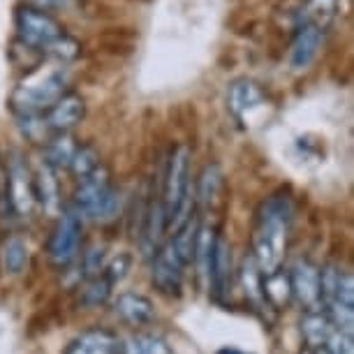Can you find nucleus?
Segmentation results:
<instances>
[{
    "label": "nucleus",
    "mask_w": 354,
    "mask_h": 354,
    "mask_svg": "<svg viewBox=\"0 0 354 354\" xmlns=\"http://www.w3.org/2000/svg\"><path fill=\"white\" fill-rule=\"evenodd\" d=\"M266 104L264 91L259 88L257 82H252L248 77L234 79L227 88V109L236 121H245L252 111H257L259 106Z\"/></svg>",
    "instance_id": "12"
},
{
    "label": "nucleus",
    "mask_w": 354,
    "mask_h": 354,
    "mask_svg": "<svg viewBox=\"0 0 354 354\" xmlns=\"http://www.w3.org/2000/svg\"><path fill=\"white\" fill-rule=\"evenodd\" d=\"M130 266H132V257L130 255H116L113 259H109V262H104L102 273H100V276H104L111 285H116V283H121L125 276H128Z\"/></svg>",
    "instance_id": "28"
},
{
    "label": "nucleus",
    "mask_w": 354,
    "mask_h": 354,
    "mask_svg": "<svg viewBox=\"0 0 354 354\" xmlns=\"http://www.w3.org/2000/svg\"><path fill=\"white\" fill-rule=\"evenodd\" d=\"M72 209L82 218L104 223L116 216L118 209V192L111 183V174L104 165H100L88 176L79 178L75 197H72Z\"/></svg>",
    "instance_id": "3"
},
{
    "label": "nucleus",
    "mask_w": 354,
    "mask_h": 354,
    "mask_svg": "<svg viewBox=\"0 0 354 354\" xmlns=\"http://www.w3.org/2000/svg\"><path fill=\"white\" fill-rule=\"evenodd\" d=\"M100 165H102L100 162V153L93 149L91 144H84V146H77L75 158H72V162H70V171L75 174L77 181H79V178H84L95 171Z\"/></svg>",
    "instance_id": "26"
},
{
    "label": "nucleus",
    "mask_w": 354,
    "mask_h": 354,
    "mask_svg": "<svg viewBox=\"0 0 354 354\" xmlns=\"http://www.w3.org/2000/svg\"><path fill=\"white\" fill-rule=\"evenodd\" d=\"M63 354H121V338L109 329L93 326L72 338Z\"/></svg>",
    "instance_id": "14"
},
{
    "label": "nucleus",
    "mask_w": 354,
    "mask_h": 354,
    "mask_svg": "<svg viewBox=\"0 0 354 354\" xmlns=\"http://www.w3.org/2000/svg\"><path fill=\"white\" fill-rule=\"evenodd\" d=\"M121 354H174L169 343L153 333H137L121 343Z\"/></svg>",
    "instance_id": "25"
},
{
    "label": "nucleus",
    "mask_w": 354,
    "mask_h": 354,
    "mask_svg": "<svg viewBox=\"0 0 354 354\" xmlns=\"http://www.w3.org/2000/svg\"><path fill=\"white\" fill-rule=\"evenodd\" d=\"M5 178H8V162H5L3 153H0V192L5 190Z\"/></svg>",
    "instance_id": "31"
},
{
    "label": "nucleus",
    "mask_w": 354,
    "mask_h": 354,
    "mask_svg": "<svg viewBox=\"0 0 354 354\" xmlns=\"http://www.w3.org/2000/svg\"><path fill=\"white\" fill-rule=\"evenodd\" d=\"M218 227L209 223H199L197 239H195V250H192V264L199 280L204 287H209V273H211V262H213V250H216L218 241Z\"/></svg>",
    "instance_id": "18"
},
{
    "label": "nucleus",
    "mask_w": 354,
    "mask_h": 354,
    "mask_svg": "<svg viewBox=\"0 0 354 354\" xmlns=\"http://www.w3.org/2000/svg\"><path fill=\"white\" fill-rule=\"evenodd\" d=\"M232 245L230 241L220 234L216 241V250H213V262H211V273H209V290L216 299H223L232 287Z\"/></svg>",
    "instance_id": "17"
},
{
    "label": "nucleus",
    "mask_w": 354,
    "mask_h": 354,
    "mask_svg": "<svg viewBox=\"0 0 354 354\" xmlns=\"http://www.w3.org/2000/svg\"><path fill=\"white\" fill-rule=\"evenodd\" d=\"M44 56H49L58 63H72L75 58L82 56V44H79L72 35L65 32V35H61L49 46V51H46Z\"/></svg>",
    "instance_id": "27"
},
{
    "label": "nucleus",
    "mask_w": 354,
    "mask_h": 354,
    "mask_svg": "<svg viewBox=\"0 0 354 354\" xmlns=\"http://www.w3.org/2000/svg\"><path fill=\"white\" fill-rule=\"evenodd\" d=\"M113 313L128 326H146L156 319V306L139 292H123L113 299Z\"/></svg>",
    "instance_id": "15"
},
{
    "label": "nucleus",
    "mask_w": 354,
    "mask_h": 354,
    "mask_svg": "<svg viewBox=\"0 0 354 354\" xmlns=\"http://www.w3.org/2000/svg\"><path fill=\"white\" fill-rule=\"evenodd\" d=\"M75 0H26V5H32L37 10H44V12H51V10H68L72 8Z\"/></svg>",
    "instance_id": "29"
},
{
    "label": "nucleus",
    "mask_w": 354,
    "mask_h": 354,
    "mask_svg": "<svg viewBox=\"0 0 354 354\" xmlns=\"http://www.w3.org/2000/svg\"><path fill=\"white\" fill-rule=\"evenodd\" d=\"M190 149L176 146L167 158L162 188L160 199L167 218V230H176L188 220L195 211V197H192V174H190Z\"/></svg>",
    "instance_id": "2"
},
{
    "label": "nucleus",
    "mask_w": 354,
    "mask_h": 354,
    "mask_svg": "<svg viewBox=\"0 0 354 354\" xmlns=\"http://www.w3.org/2000/svg\"><path fill=\"white\" fill-rule=\"evenodd\" d=\"M75 139L70 137V132H61V135H51L49 142L44 144V160L53 169H70V162L75 158L77 151Z\"/></svg>",
    "instance_id": "22"
},
{
    "label": "nucleus",
    "mask_w": 354,
    "mask_h": 354,
    "mask_svg": "<svg viewBox=\"0 0 354 354\" xmlns=\"http://www.w3.org/2000/svg\"><path fill=\"white\" fill-rule=\"evenodd\" d=\"M324 46V28L317 24H301L290 46V68L294 72H306L317 61L319 51Z\"/></svg>",
    "instance_id": "10"
},
{
    "label": "nucleus",
    "mask_w": 354,
    "mask_h": 354,
    "mask_svg": "<svg viewBox=\"0 0 354 354\" xmlns=\"http://www.w3.org/2000/svg\"><path fill=\"white\" fill-rule=\"evenodd\" d=\"M287 276H290L292 301L301 306L304 313L322 308V280L317 264H313L310 259H297Z\"/></svg>",
    "instance_id": "9"
},
{
    "label": "nucleus",
    "mask_w": 354,
    "mask_h": 354,
    "mask_svg": "<svg viewBox=\"0 0 354 354\" xmlns=\"http://www.w3.org/2000/svg\"><path fill=\"white\" fill-rule=\"evenodd\" d=\"M218 354H245V352H239V350H223V352H218Z\"/></svg>",
    "instance_id": "32"
},
{
    "label": "nucleus",
    "mask_w": 354,
    "mask_h": 354,
    "mask_svg": "<svg viewBox=\"0 0 354 354\" xmlns=\"http://www.w3.org/2000/svg\"><path fill=\"white\" fill-rule=\"evenodd\" d=\"M8 162V178H5V190L3 195L8 199L10 209L17 216H30L35 211V185H32V169L26 162V158L19 151H12Z\"/></svg>",
    "instance_id": "7"
},
{
    "label": "nucleus",
    "mask_w": 354,
    "mask_h": 354,
    "mask_svg": "<svg viewBox=\"0 0 354 354\" xmlns=\"http://www.w3.org/2000/svg\"><path fill=\"white\" fill-rule=\"evenodd\" d=\"M32 185H35V202L42 206L46 216H58L63 211L61 183H58V171L42 158L32 169Z\"/></svg>",
    "instance_id": "13"
},
{
    "label": "nucleus",
    "mask_w": 354,
    "mask_h": 354,
    "mask_svg": "<svg viewBox=\"0 0 354 354\" xmlns=\"http://www.w3.org/2000/svg\"><path fill=\"white\" fill-rule=\"evenodd\" d=\"M111 290H113V285L104 276L84 280V285L79 287V306H84V308L104 306L111 299Z\"/></svg>",
    "instance_id": "24"
},
{
    "label": "nucleus",
    "mask_w": 354,
    "mask_h": 354,
    "mask_svg": "<svg viewBox=\"0 0 354 354\" xmlns=\"http://www.w3.org/2000/svg\"><path fill=\"white\" fill-rule=\"evenodd\" d=\"M0 264H3V271L8 276H19V273L26 271V266H28V245H26L24 239H5L3 248H0Z\"/></svg>",
    "instance_id": "23"
},
{
    "label": "nucleus",
    "mask_w": 354,
    "mask_h": 354,
    "mask_svg": "<svg viewBox=\"0 0 354 354\" xmlns=\"http://www.w3.org/2000/svg\"><path fill=\"white\" fill-rule=\"evenodd\" d=\"M262 287H264V299L269 304L271 310L285 308L292 301V290H290V276L283 271V266L271 273H262Z\"/></svg>",
    "instance_id": "21"
},
{
    "label": "nucleus",
    "mask_w": 354,
    "mask_h": 354,
    "mask_svg": "<svg viewBox=\"0 0 354 354\" xmlns=\"http://www.w3.org/2000/svg\"><path fill=\"white\" fill-rule=\"evenodd\" d=\"M292 216L294 204L287 192H276L259 204L250 255L262 273H271L283 266L287 243H290Z\"/></svg>",
    "instance_id": "1"
},
{
    "label": "nucleus",
    "mask_w": 354,
    "mask_h": 354,
    "mask_svg": "<svg viewBox=\"0 0 354 354\" xmlns=\"http://www.w3.org/2000/svg\"><path fill=\"white\" fill-rule=\"evenodd\" d=\"M151 259H153L151 280H153V285H156V290L160 294H165V297H178L188 266H185L183 259L178 257V252L169 239L160 243V248L153 252Z\"/></svg>",
    "instance_id": "8"
},
{
    "label": "nucleus",
    "mask_w": 354,
    "mask_h": 354,
    "mask_svg": "<svg viewBox=\"0 0 354 354\" xmlns=\"http://www.w3.org/2000/svg\"><path fill=\"white\" fill-rule=\"evenodd\" d=\"M15 28L17 39H21L24 44L32 46L39 53H46L58 37L65 35L63 24L51 12L37 10L26 3L15 10Z\"/></svg>",
    "instance_id": "5"
},
{
    "label": "nucleus",
    "mask_w": 354,
    "mask_h": 354,
    "mask_svg": "<svg viewBox=\"0 0 354 354\" xmlns=\"http://www.w3.org/2000/svg\"><path fill=\"white\" fill-rule=\"evenodd\" d=\"M338 0H310V8L317 12V15H331L336 10Z\"/></svg>",
    "instance_id": "30"
},
{
    "label": "nucleus",
    "mask_w": 354,
    "mask_h": 354,
    "mask_svg": "<svg viewBox=\"0 0 354 354\" xmlns=\"http://www.w3.org/2000/svg\"><path fill=\"white\" fill-rule=\"evenodd\" d=\"M225 188V174L218 162L204 165L199 171L197 181L192 183V197H195V209H213L218 204Z\"/></svg>",
    "instance_id": "16"
},
{
    "label": "nucleus",
    "mask_w": 354,
    "mask_h": 354,
    "mask_svg": "<svg viewBox=\"0 0 354 354\" xmlns=\"http://www.w3.org/2000/svg\"><path fill=\"white\" fill-rule=\"evenodd\" d=\"M79 248H82V216L72 206H63L51 230L46 255L56 269H68L79 259Z\"/></svg>",
    "instance_id": "6"
},
{
    "label": "nucleus",
    "mask_w": 354,
    "mask_h": 354,
    "mask_svg": "<svg viewBox=\"0 0 354 354\" xmlns=\"http://www.w3.org/2000/svg\"><path fill=\"white\" fill-rule=\"evenodd\" d=\"M333 331H336V326H333L329 315H326L322 308L304 313L301 333H304V340L308 343V347H313V350H319V347H324L329 343Z\"/></svg>",
    "instance_id": "20"
},
{
    "label": "nucleus",
    "mask_w": 354,
    "mask_h": 354,
    "mask_svg": "<svg viewBox=\"0 0 354 354\" xmlns=\"http://www.w3.org/2000/svg\"><path fill=\"white\" fill-rule=\"evenodd\" d=\"M68 93V77L63 70H51L46 75H35L19 84L10 95V109L15 116H35L51 109Z\"/></svg>",
    "instance_id": "4"
},
{
    "label": "nucleus",
    "mask_w": 354,
    "mask_h": 354,
    "mask_svg": "<svg viewBox=\"0 0 354 354\" xmlns=\"http://www.w3.org/2000/svg\"><path fill=\"white\" fill-rule=\"evenodd\" d=\"M84 118H86V102L75 91H68L51 109L44 111V123H46V128L51 130V135L70 132L72 128H77Z\"/></svg>",
    "instance_id": "11"
},
{
    "label": "nucleus",
    "mask_w": 354,
    "mask_h": 354,
    "mask_svg": "<svg viewBox=\"0 0 354 354\" xmlns=\"http://www.w3.org/2000/svg\"><path fill=\"white\" fill-rule=\"evenodd\" d=\"M262 271H259L257 262L252 259V255L243 257L241 262V269H239V283H241V290H243V297L248 299V304L255 308L257 313H264V310H271L269 304L264 299V287H262Z\"/></svg>",
    "instance_id": "19"
}]
</instances>
